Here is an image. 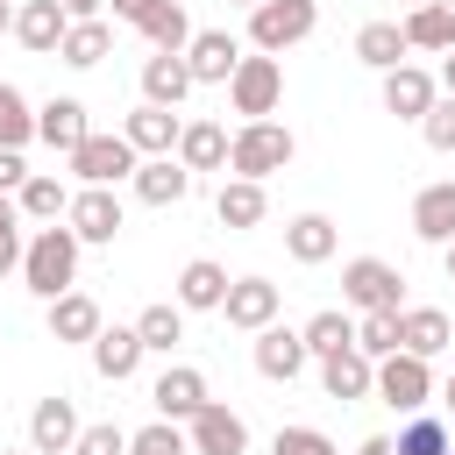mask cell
Masks as SVG:
<instances>
[{
  "label": "cell",
  "mask_w": 455,
  "mask_h": 455,
  "mask_svg": "<svg viewBox=\"0 0 455 455\" xmlns=\"http://www.w3.org/2000/svg\"><path fill=\"white\" fill-rule=\"evenodd\" d=\"M21 284H28L43 306L78 284V235H71L64 220H50V228L28 235V249H21Z\"/></svg>",
  "instance_id": "6da1fadb"
},
{
  "label": "cell",
  "mask_w": 455,
  "mask_h": 455,
  "mask_svg": "<svg viewBox=\"0 0 455 455\" xmlns=\"http://www.w3.org/2000/svg\"><path fill=\"white\" fill-rule=\"evenodd\" d=\"M441 405H448V419H455V377H448V384H441Z\"/></svg>",
  "instance_id": "f5cc1de1"
},
{
  "label": "cell",
  "mask_w": 455,
  "mask_h": 455,
  "mask_svg": "<svg viewBox=\"0 0 455 455\" xmlns=\"http://www.w3.org/2000/svg\"><path fill=\"white\" fill-rule=\"evenodd\" d=\"M135 334H142V348H149V355H171V348L185 341V313H178V299L142 306V313H135Z\"/></svg>",
  "instance_id": "e575fe53"
},
{
  "label": "cell",
  "mask_w": 455,
  "mask_h": 455,
  "mask_svg": "<svg viewBox=\"0 0 455 455\" xmlns=\"http://www.w3.org/2000/svg\"><path fill=\"white\" fill-rule=\"evenodd\" d=\"M277 100H284V64L263 57V50H242V64H235V78H228V107H235L242 121H270Z\"/></svg>",
  "instance_id": "277c9868"
},
{
  "label": "cell",
  "mask_w": 455,
  "mask_h": 455,
  "mask_svg": "<svg viewBox=\"0 0 455 455\" xmlns=\"http://www.w3.org/2000/svg\"><path fill=\"white\" fill-rule=\"evenodd\" d=\"M178 128H185V121H178L171 107H149V100L121 121V135H128L135 156H171V149H178Z\"/></svg>",
  "instance_id": "44dd1931"
},
{
  "label": "cell",
  "mask_w": 455,
  "mask_h": 455,
  "mask_svg": "<svg viewBox=\"0 0 455 455\" xmlns=\"http://www.w3.org/2000/svg\"><path fill=\"white\" fill-rule=\"evenodd\" d=\"M7 28H14V0H0V36H7Z\"/></svg>",
  "instance_id": "816d5d0a"
},
{
  "label": "cell",
  "mask_w": 455,
  "mask_h": 455,
  "mask_svg": "<svg viewBox=\"0 0 455 455\" xmlns=\"http://www.w3.org/2000/svg\"><path fill=\"white\" fill-rule=\"evenodd\" d=\"M405 7H427V0H405Z\"/></svg>",
  "instance_id": "9f6ffc18"
},
{
  "label": "cell",
  "mask_w": 455,
  "mask_h": 455,
  "mask_svg": "<svg viewBox=\"0 0 455 455\" xmlns=\"http://www.w3.org/2000/svg\"><path fill=\"white\" fill-rule=\"evenodd\" d=\"M235 7H263V0H235Z\"/></svg>",
  "instance_id": "11a10c76"
},
{
  "label": "cell",
  "mask_w": 455,
  "mask_h": 455,
  "mask_svg": "<svg viewBox=\"0 0 455 455\" xmlns=\"http://www.w3.org/2000/svg\"><path fill=\"white\" fill-rule=\"evenodd\" d=\"M441 270H448V284H455V242H448V249H441Z\"/></svg>",
  "instance_id": "f907efd6"
},
{
  "label": "cell",
  "mask_w": 455,
  "mask_h": 455,
  "mask_svg": "<svg viewBox=\"0 0 455 455\" xmlns=\"http://www.w3.org/2000/svg\"><path fill=\"white\" fill-rule=\"evenodd\" d=\"M85 135H92V121H85V100L57 92V100H43V107H36V142H50L57 156H71Z\"/></svg>",
  "instance_id": "4fadbf2b"
},
{
  "label": "cell",
  "mask_w": 455,
  "mask_h": 455,
  "mask_svg": "<svg viewBox=\"0 0 455 455\" xmlns=\"http://www.w3.org/2000/svg\"><path fill=\"white\" fill-rule=\"evenodd\" d=\"M313 28H320V0H263V7H249V50H263V57H284Z\"/></svg>",
  "instance_id": "3957f363"
},
{
  "label": "cell",
  "mask_w": 455,
  "mask_h": 455,
  "mask_svg": "<svg viewBox=\"0 0 455 455\" xmlns=\"http://www.w3.org/2000/svg\"><path fill=\"white\" fill-rule=\"evenodd\" d=\"M291 149H299V142H291V128H284V121H242V128L228 135V171H235V178H249V185H263L270 171H284V164H291Z\"/></svg>",
  "instance_id": "7a4b0ae2"
},
{
  "label": "cell",
  "mask_w": 455,
  "mask_h": 455,
  "mask_svg": "<svg viewBox=\"0 0 455 455\" xmlns=\"http://www.w3.org/2000/svg\"><path fill=\"white\" fill-rule=\"evenodd\" d=\"M419 135H427V149H441V156H455V100L441 92L427 114H419Z\"/></svg>",
  "instance_id": "60d3db41"
},
{
  "label": "cell",
  "mask_w": 455,
  "mask_h": 455,
  "mask_svg": "<svg viewBox=\"0 0 455 455\" xmlns=\"http://www.w3.org/2000/svg\"><path fill=\"white\" fill-rule=\"evenodd\" d=\"M355 57H363L370 71H398V64H405V28H398V21H363V28H355Z\"/></svg>",
  "instance_id": "1f68e13d"
},
{
  "label": "cell",
  "mask_w": 455,
  "mask_h": 455,
  "mask_svg": "<svg viewBox=\"0 0 455 455\" xmlns=\"http://www.w3.org/2000/svg\"><path fill=\"white\" fill-rule=\"evenodd\" d=\"M220 313H228V327L263 334V327L277 320V284H270V277H235V284H228V299H220Z\"/></svg>",
  "instance_id": "5bb4252c"
},
{
  "label": "cell",
  "mask_w": 455,
  "mask_h": 455,
  "mask_svg": "<svg viewBox=\"0 0 455 455\" xmlns=\"http://www.w3.org/2000/svg\"><path fill=\"white\" fill-rule=\"evenodd\" d=\"M448 341H455V320H448L441 306H398V348H405V355L434 363Z\"/></svg>",
  "instance_id": "9a60e30c"
},
{
  "label": "cell",
  "mask_w": 455,
  "mask_h": 455,
  "mask_svg": "<svg viewBox=\"0 0 455 455\" xmlns=\"http://www.w3.org/2000/svg\"><path fill=\"white\" fill-rule=\"evenodd\" d=\"M228 284H235V277H228L213 256H192V263L178 270V313H220Z\"/></svg>",
  "instance_id": "7402d4cb"
},
{
  "label": "cell",
  "mask_w": 455,
  "mask_h": 455,
  "mask_svg": "<svg viewBox=\"0 0 455 455\" xmlns=\"http://www.w3.org/2000/svg\"><path fill=\"white\" fill-rule=\"evenodd\" d=\"M270 455H341V448H334L320 427H277V434H270Z\"/></svg>",
  "instance_id": "b9f144b4"
},
{
  "label": "cell",
  "mask_w": 455,
  "mask_h": 455,
  "mask_svg": "<svg viewBox=\"0 0 455 455\" xmlns=\"http://www.w3.org/2000/svg\"><path fill=\"white\" fill-rule=\"evenodd\" d=\"M135 28H142V43L164 50V57H185V43H192V14H185V0H156Z\"/></svg>",
  "instance_id": "f1b7e54d"
},
{
  "label": "cell",
  "mask_w": 455,
  "mask_h": 455,
  "mask_svg": "<svg viewBox=\"0 0 455 455\" xmlns=\"http://www.w3.org/2000/svg\"><path fill=\"white\" fill-rule=\"evenodd\" d=\"M14 206H21L28 220H43V228H50V220H64V206H71V185H64V178H50V171H28V185L14 192Z\"/></svg>",
  "instance_id": "836d02e7"
},
{
  "label": "cell",
  "mask_w": 455,
  "mask_h": 455,
  "mask_svg": "<svg viewBox=\"0 0 455 455\" xmlns=\"http://www.w3.org/2000/svg\"><path fill=\"white\" fill-rule=\"evenodd\" d=\"M398 28H405V50L448 57V50H455V0H427V7H412Z\"/></svg>",
  "instance_id": "484cf974"
},
{
  "label": "cell",
  "mask_w": 455,
  "mask_h": 455,
  "mask_svg": "<svg viewBox=\"0 0 455 455\" xmlns=\"http://www.w3.org/2000/svg\"><path fill=\"white\" fill-rule=\"evenodd\" d=\"M206 398H213V391H206V370H192V363H171V370L149 384V405H156V419H171V427H185Z\"/></svg>",
  "instance_id": "8fae6325"
},
{
  "label": "cell",
  "mask_w": 455,
  "mask_h": 455,
  "mask_svg": "<svg viewBox=\"0 0 455 455\" xmlns=\"http://www.w3.org/2000/svg\"><path fill=\"white\" fill-rule=\"evenodd\" d=\"M128 185H135V199H142V206H185V192H192V171H185L178 156H142Z\"/></svg>",
  "instance_id": "2e32d148"
},
{
  "label": "cell",
  "mask_w": 455,
  "mask_h": 455,
  "mask_svg": "<svg viewBox=\"0 0 455 455\" xmlns=\"http://www.w3.org/2000/svg\"><path fill=\"white\" fill-rule=\"evenodd\" d=\"M107 7H114V21H128V28H135V21H142L156 0H107Z\"/></svg>",
  "instance_id": "bcb514c9"
},
{
  "label": "cell",
  "mask_w": 455,
  "mask_h": 455,
  "mask_svg": "<svg viewBox=\"0 0 455 455\" xmlns=\"http://www.w3.org/2000/svg\"><path fill=\"white\" fill-rule=\"evenodd\" d=\"M178 164L199 178V171H228V128L220 121H185L178 128Z\"/></svg>",
  "instance_id": "4316f807"
},
{
  "label": "cell",
  "mask_w": 455,
  "mask_h": 455,
  "mask_svg": "<svg viewBox=\"0 0 455 455\" xmlns=\"http://www.w3.org/2000/svg\"><path fill=\"white\" fill-rule=\"evenodd\" d=\"M391 448H398V455H448V419L412 412V419H405V434H398Z\"/></svg>",
  "instance_id": "f35d334b"
},
{
  "label": "cell",
  "mask_w": 455,
  "mask_h": 455,
  "mask_svg": "<svg viewBox=\"0 0 455 455\" xmlns=\"http://www.w3.org/2000/svg\"><path fill=\"white\" fill-rule=\"evenodd\" d=\"M263 213H270V199H263V185H249V178H228V185L213 192V220L235 228V235L263 228Z\"/></svg>",
  "instance_id": "83f0119b"
},
{
  "label": "cell",
  "mask_w": 455,
  "mask_h": 455,
  "mask_svg": "<svg viewBox=\"0 0 455 455\" xmlns=\"http://www.w3.org/2000/svg\"><path fill=\"white\" fill-rule=\"evenodd\" d=\"M355 355H370V363L398 355V313H363L355 320Z\"/></svg>",
  "instance_id": "74e56055"
},
{
  "label": "cell",
  "mask_w": 455,
  "mask_h": 455,
  "mask_svg": "<svg viewBox=\"0 0 455 455\" xmlns=\"http://www.w3.org/2000/svg\"><path fill=\"white\" fill-rule=\"evenodd\" d=\"M64 28H71V14H64L57 0H21V7H14V43L36 50V57H57Z\"/></svg>",
  "instance_id": "ac0fdd59"
},
{
  "label": "cell",
  "mask_w": 455,
  "mask_h": 455,
  "mask_svg": "<svg viewBox=\"0 0 455 455\" xmlns=\"http://www.w3.org/2000/svg\"><path fill=\"white\" fill-rule=\"evenodd\" d=\"M107 320H100V299H85V291H64V299H50V341H92Z\"/></svg>",
  "instance_id": "4dcf8cb0"
},
{
  "label": "cell",
  "mask_w": 455,
  "mask_h": 455,
  "mask_svg": "<svg viewBox=\"0 0 455 455\" xmlns=\"http://www.w3.org/2000/svg\"><path fill=\"white\" fill-rule=\"evenodd\" d=\"M299 341H306V355H341V348H355V320L341 306H327V313H313L299 327Z\"/></svg>",
  "instance_id": "d590c367"
},
{
  "label": "cell",
  "mask_w": 455,
  "mask_h": 455,
  "mask_svg": "<svg viewBox=\"0 0 455 455\" xmlns=\"http://www.w3.org/2000/svg\"><path fill=\"white\" fill-rule=\"evenodd\" d=\"M412 235H419V242H434V249H448V242H455V178L419 185V199H412Z\"/></svg>",
  "instance_id": "d6986e66"
},
{
  "label": "cell",
  "mask_w": 455,
  "mask_h": 455,
  "mask_svg": "<svg viewBox=\"0 0 455 455\" xmlns=\"http://www.w3.org/2000/svg\"><path fill=\"white\" fill-rule=\"evenodd\" d=\"M135 164H142V156L128 149L121 128H114V135L92 128V135L71 149V178H78V185H121V178H135Z\"/></svg>",
  "instance_id": "ba28073f"
},
{
  "label": "cell",
  "mask_w": 455,
  "mask_h": 455,
  "mask_svg": "<svg viewBox=\"0 0 455 455\" xmlns=\"http://www.w3.org/2000/svg\"><path fill=\"white\" fill-rule=\"evenodd\" d=\"M36 142V107L21 100V85L0 78V149H28Z\"/></svg>",
  "instance_id": "8d00e7d4"
},
{
  "label": "cell",
  "mask_w": 455,
  "mask_h": 455,
  "mask_svg": "<svg viewBox=\"0 0 455 455\" xmlns=\"http://www.w3.org/2000/svg\"><path fill=\"white\" fill-rule=\"evenodd\" d=\"M355 455H398V448H391V434H370V441H363Z\"/></svg>",
  "instance_id": "c3c4849f"
},
{
  "label": "cell",
  "mask_w": 455,
  "mask_h": 455,
  "mask_svg": "<svg viewBox=\"0 0 455 455\" xmlns=\"http://www.w3.org/2000/svg\"><path fill=\"white\" fill-rule=\"evenodd\" d=\"M306 363H313V355H306L299 327H277V320H270V327L256 334V370H263L270 384H291V377H299Z\"/></svg>",
  "instance_id": "603a6c76"
},
{
  "label": "cell",
  "mask_w": 455,
  "mask_h": 455,
  "mask_svg": "<svg viewBox=\"0 0 455 455\" xmlns=\"http://www.w3.org/2000/svg\"><path fill=\"white\" fill-rule=\"evenodd\" d=\"M341 299L355 313H398L405 306V277L384 256H355V263H341Z\"/></svg>",
  "instance_id": "5b68a950"
},
{
  "label": "cell",
  "mask_w": 455,
  "mask_h": 455,
  "mask_svg": "<svg viewBox=\"0 0 455 455\" xmlns=\"http://www.w3.org/2000/svg\"><path fill=\"white\" fill-rule=\"evenodd\" d=\"M0 455H36V448H0Z\"/></svg>",
  "instance_id": "db71d44e"
},
{
  "label": "cell",
  "mask_w": 455,
  "mask_h": 455,
  "mask_svg": "<svg viewBox=\"0 0 455 455\" xmlns=\"http://www.w3.org/2000/svg\"><path fill=\"white\" fill-rule=\"evenodd\" d=\"M434 100H441V85H434V78H427L412 57H405L398 71H384V114H398V121H419Z\"/></svg>",
  "instance_id": "ffe728a7"
},
{
  "label": "cell",
  "mask_w": 455,
  "mask_h": 455,
  "mask_svg": "<svg viewBox=\"0 0 455 455\" xmlns=\"http://www.w3.org/2000/svg\"><path fill=\"white\" fill-rule=\"evenodd\" d=\"M235 64H242V36H228V28H192V43H185L192 85H228Z\"/></svg>",
  "instance_id": "30bf717a"
},
{
  "label": "cell",
  "mask_w": 455,
  "mask_h": 455,
  "mask_svg": "<svg viewBox=\"0 0 455 455\" xmlns=\"http://www.w3.org/2000/svg\"><path fill=\"white\" fill-rule=\"evenodd\" d=\"M107 50H114V28H107V21H71V28H64V43H57V64L92 71Z\"/></svg>",
  "instance_id": "d6a6232c"
},
{
  "label": "cell",
  "mask_w": 455,
  "mask_h": 455,
  "mask_svg": "<svg viewBox=\"0 0 455 455\" xmlns=\"http://www.w3.org/2000/svg\"><path fill=\"white\" fill-rule=\"evenodd\" d=\"M334 249H341V228L327 213H291L284 220V256L291 263H327Z\"/></svg>",
  "instance_id": "cb8c5ba5"
},
{
  "label": "cell",
  "mask_w": 455,
  "mask_h": 455,
  "mask_svg": "<svg viewBox=\"0 0 455 455\" xmlns=\"http://www.w3.org/2000/svg\"><path fill=\"white\" fill-rule=\"evenodd\" d=\"M185 448L192 455H249V419L220 398H206L192 419H185Z\"/></svg>",
  "instance_id": "9c48e42d"
},
{
  "label": "cell",
  "mask_w": 455,
  "mask_h": 455,
  "mask_svg": "<svg viewBox=\"0 0 455 455\" xmlns=\"http://www.w3.org/2000/svg\"><path fill=\"white\" fill-rule=\"evenodd\" d=\"M64 228L78 235V249H85V242H114V235L128 228V206H121L114 185H78L71 206H64Z\"/></svg>",
  "instance_id": "52a82bcc"
},
{
  "label": "cell",
  "mask_w": 455,
  "mask_h": 455,
  "mask_svg": "<svg viewBox=\"0 0 455 455\" xmlns=\"http://www.w3.org/2000/svg\"><path fill=\"white\" fill-rule=\"evenodd\" d=\"M441 85H448V100H455V50L441 57Z\"/></svg>",
  "instance_id": "681fc988"
},
{
  "label": "cell",
  "mask_w": 455,
  "mask_h": 455,
  "mask_svg": "<svg viewBox=\"0 0 455 455\" xmlns=\"http://www.w3.org/2000/svg\"><path fill=\"white\" fill-rule=\"evenodd\" d=\"M185 92H192L185 57H164V50H156V57H142V100H149V107H171V114H178V100H185Z\"/></svg>",
  "instance_id": "f546056e"
},
{
  "label": "cell",
  "mask_w": 455,
  "mask_h": 455,
  "mask_svg": "<svg viewBox=\"0 0 455 455\" xmlns=\"http://www.w3.org/2000/svg\"><path fill=\"white\" fill-rule=\"evenodd\" d=\"M128 455H192V448H185V427H171V419H149L142 434H128Z\"/></svg>",
  "instance_id": "ab89813d"
},
{
  "label": "cell",
  "mask_w": 455,
  "mask_h": 455,
  "mask_svg": "<svg viewBox=\"0 0 455 455\" xmlns=\"http://www.w3.org/2000/svg\"><path fill=\"white\" fill-rule=\"evenodd\" d=\"M370 384H377V363H370V355H355V348L320 355V391H327V398L355 405V398H370Z\"/></svg>",
  "instance_id": "d4e9b609"
},
{
  "label": "cell",
  "mask_w": 455,
  "mask_h": 455,
  "mask_svg": "<svg viewBox=\"0 0 455 455\" xmlns=\"http://www.w3.org/2000/svg\"><path fill=\"white\" fill-rule=\"evenodd\" d=\"M28 185V164H21V149H0V199L7 192H21Z\"/></svg>",
  "instance_id": "f6af8a7d"
},
{
  "label": "cell",
  "mask_w": 455,
  "mask_h": 455,
  "mask_svg": "<svg viewBox=\"0 0 455 455\" xmlns=\"http://www.w3.org/2000/svg\"><path fill=\"white\" fill-rule=\"evenodd\" d=\"M370 398H384V405H391V412H405V419H412V412H427V398H434V363H419V355H405V348H398V355H384V363H377Z\"/></svg>",
  "instance_id": "8992f818"
},
{
  "label": "cell",
  "mask_w": 455,
  "mask_h": 455,
  "mask_svg": "<svg viewBox=\"0 0 455 455\" xmlns=\"http://www.w3.org/2000/svg\"><path fill=\"white\" fill-rule=\"evenodd\" d=\"M71 441H78V405H71L64 391L36 398V412H28V448H36V455H71Z\"/></svg>",
  "instance_id": "7c38bea8"
},
{
  "label": "cell",
  "mask_w": 455,
  "mask_h": 455,
  "mask_svg": "<svg viewBox=\"0 0 455 455\" xmlns=\"http://www.w3.org/2000/svg\"><path fill=\"white\" fill-rule=\"evenodd\" d=\"M85 348H92V370H100L107 384H128V377L142 370V355H149L135 327H100V334H92Z\"/></svg>",
  "instance_id": "e0dca14e"
},
{
  "label": "cell",
  "mask_w": 455,
  "mask_h": 455,
  "mask_svg": "<svg viewBox=\"0 0 455 455\" xmlns=\"http://www.w3.org/2000/svg\"><path fill=\"white\" fill-rule=\"evenodd\" d=\"M57 7H64L71 21H100V7H107V0H57Z\"/></svg>",
  "instance_id": "7dc6e473"
},
{
  "label": "cell",
  "mask_w": 455,
  "mask_h": 455,
  "mask_svg": "<svg viewBox=\"0 0 455 455\" xmlns=\"http://www.w3.org/2000/svg\"><path fill=\"white\" fill-rule=\"evenodd\" d=\"M71 455H128V434H121L114 419H100V427H78Z\"/></svg>",
  "instance_id": "ee69618b"
},
{
  "label": "cell",
  "mask_w": 455,
  "mask_h": 455,
  "mask_svg": "<svg viewBox=\"0 0 455 455\" xmlns=\"http://www.w3.org/2000/svg\"><path fill=\"white\" fill-rule=\"evenodd\" d=\"M21 249H28V242H21V206H14V199H0V277H14V270H21Z\"/></svg>",
  "instance_id": "7bdbcfd3"
}]
</instances>
